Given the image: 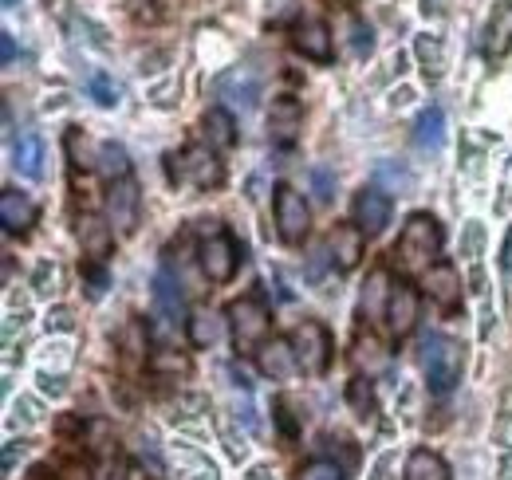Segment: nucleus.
<instances>
[{"mask_svg":"<svg viewBox=\"0 0 512 480\" xmlns=\"http://www.w3.org/2000/svg\"><path fill=\"white\" fill-rule=\"evenodd\" d=\"M422 370H426V382L434 394H449L461 382L465 347L457 339H446V335H426L422 339Z\"/></svg>","mask_w":512,"mask_h":480,"instance_id":"nucleus-1","label":"nucleus"},{"mask_svg":"<svg viewBox=\"0 0 512 480\" xmlns=\"http://www.w3.org/2000/svg\"><path fill=\"white\" fill-rule=\"evenodd\" d=\"M426 296L438 303L442 311H457V303H461V276H457L453 264L438 260V264L426 268Z\"/></svg>","mask_w":512,"mask_h":480,"instance_id":"nucleus-10","label":"nucleus"},{"mask_svg":"<svg viewBox=\"0 0 512 480\" xmlns=\"http://www.w3.org/2000/svg\"><path fill=\"white\" fill-rule=\"evenodd\" d=\"M138 209H142V193H138V181L119 178L111 181L107 189V221L119 237H130L138 229Z\"/></svg>","mask_w":512,"mask_h":480,"instance_id":"nucleus-7","label":"nucleus"},{"mask_svg":"<svg viewBox=\"0 0 512 480\" xmlns=\"http://www.w3.org/2000/svg\"><path fill=\"white\" fill-rule=\"evenodd\" d=\"M355 359L363 362L367 370H383L386 366V355H383V347L375 343V339H359V351H355Z\"/></svg>","mask_w":512,"mask_h":480,"instance_id":"nucleus-31","label":"nucleus"},{"mask_svg":"<svg viewBox=\"0 0 512 480\" xmlns=\"http://www.w3.org/2000/svg\"><path fill=\"white\" fill-rule=\"evenodd\" d=\"M44 327H48V331H71V311H67V307H56V311H48Z\"/></svg>","mask_w":512,"mask_h":480,"instance_id":"nucleus-37","label":"nucleus"},{"mask_svg":"<svg viewBox=\"0 0 512 480\" xmlns=\"http://www.w3.org/2000/svg\"><path fill=\"white\" fill-rule=\"evenodd\" d=\"M0 44H4V63H12V60H16V40H12L8 32L0 36Z\"/></svg>","mask_w":512,"mask_h":480,"instance_id":"nucleus-41","label":"nucleus"},{"mask_svg":"<svg viewBox=\"0 0 512 480\" xmlns=\"http://www.w3.org/2000/svg\"><path fill=\"white\" fill-rule=\"evenodd\" d=\"M351 36H355V56H359V60H367V56L375 52V40H371V28H367L363 20H355V24H351Z\"/></svg>","mask_w":512,"mask_h":480,"instance_id":"nucleus-33","label":"nucleus"},{"mask_svg":"<svg viewBox=\"0 0 512 480\" xmlns=\"http://www.w3.org/2000/svg\"><path fill=\"white\" fill-rule=\"evenodd\" d=\"M347 402H351V410H355L359 418H371V414H375V390H371V382H367V378H355V382L347 386Z\"/></svg>","mask_w":512,"mask_h":480,"instance_id":"nucleus-29","label":"nucleus"},{"mask_svg":"<svg viewBox=\"0 0 512 480\" xmlns=\"http://www.w3.org/2000/svg\"><path fill=\"white\" fill-rule=\"evenodd\" d=\"M95 170H99V174H103L107 181L130 178L127 150H123L119 142H99V150H95Z\"/></svg>","mask_w":512,"mask_h":480,"instance_id":"nucleus-23","label":"nucleus"},{"mask_svg":"<svg viewBox=\"0 0 512 480\" xmlns=\"http://www.w3.org/2000/svg\"><path fill=\"white\" fill-rule=\"evenodd\" d=\"M87 284H91V296L99 300L107 292V268L103 264H87Z\"/></svg>","mask_w":512,"mask_h":480,"instance_id":"nucleus-36","label":"nucleus"},{"mask_svg":"<svg viewBox=\"0 0 512 480\" xmlns=\"http://www.w3.org/2000/svg\"><path fill=\"white\" fill-rule=\"evenodd\" d=\"M170 178L178 185H193V189H217L225 181V166L217 162L213 146H186L182 154H170Z\"/></svg>","mask_w":512,"mask_h":480,"instance_id":"nucleus-3","label":"nucleus"},{"mask_svg":"<svg viewBox=\"0 0 512 480\" xmlns=\"http://www.w3.org/2000/svg\"><path fill=\"white\" fill-rule=\"evenodd\" d=\"M99 449V469H95V480H127L130 465L119 449H107V445H95Z\"/></svg>","mask_w":512,"mask_h":480,"instance_id":"nucleus-27","label":"nucleus"},{"mask_svg":"<svg viewBox=\"0 0 512 480\" xmlns=\"http://www.w3.org/2000/svg\"><path fill=\"white\" fill-rule=\"evenodd\" d=\"M375 181H379V185H390L394 193H410V189H414V174L402 170V166H394V162H379V166H375Z\"/></svg>","mask_w":512,"mask_h":480,"instance_id":"nucleus-28","label":"nucleus"},{"mask_svg":"<svg viewBox=\"0 0 512 480\" xmlns=\"http://www.w3.org/2000/svg\"><path fill=\"white\" fill-rule=\"evenodd\" d=\"M414 142H418V150H442V142H446V115H442V107H430V111L418 115Z\"/></svg>","mask_w":512,"mask_h":480,"instance_id":"nucleus-22","label":"nucleus"},{"mask_svg":"<svg viewBox=\"0 0 512 480\" xmlns=\"http://www.w3.org/2000/svg\"><path fill=\"white\" fill-rule=\"evenodd\" d=\"M312 185H316V197H320L323 205L335 197V178L327 170H312Z\"/></svg>","mask_w":512,"mask_h":480,"instance_id":"nucleus-35","label":"nucleus"},{"mask_svg":"<svg viewBox=\"0 0 512 480\" xmlns=\"http://www.w3.org/2000/svg\"><path fill=\"white\" fill-rule=\"evenodd\" d=\"M256 362H260V374H264V378H272V382H284V378H292V374L300 370L296 347H292V343H284V339L264 343V347L256 351Z\"/></svg>","mask_w":512,"mask_h":480,"instance_id":"nucleus-12","label":"nucleus"},{"mask_svg":"<svg viewBox=\"0 0 512 480\" xmlns=\"http://www.w3.org/2000/svg\"><path fill=\"white\" fill-rule=\"evenodd\" d=\"M394 252L402 256L406 268H430V260L442 252V225L430 213H414L394 244Z\"/></svg>","mask_w":512,"mask_h":480,"instance_id":"nucleus-2","label":"nucleus"},{"mask_svg":"<svg viewBox=\"0 0 512 480\" xmlns=\"http://www.w3.org/2000/svg\"><path fill=\"white\" fill-rule=\"evenodd\" d=\"M217 95L229 99L241 111H253L256 99H260V75H256L253 67H233V71H225L217 79Z\"/></svg>","mask_w":512,"mask_h":480,"instance_id":"nucleus-9","label":"nucleus"},{"mask_svg":"<svg viewBox=\"0 0 512 480\" xmlns=\"http://www.w3.org/2000/svg\"><path fill=\"white\" fill-rule=\"evenodd\" d=\"M0 221L8 233H28L36 225V201L20 189H4L0 193Z\"/></svg>","mask_w":512,"mask_h":480,"instance_id":"nucleus-16","label":"nucleus"},{"mask_svg":"<svg viewBox=\"0 0 512 480\" xmlns=\"http://www.w3.org/2000/svg\"><path fill=\"white\" fill-rule=\"evenodd\" d=\"M292 44H296V52H304L308 60H316V63L331 60V28H327L323 20H304V24H296Z\"/></svg>","mask_w":512,"mask_h":480,"instance_id":"nucleus-18","label":"nucleus"},{"mask_svg":"<svg viewBox=\"0 0 512 480\" xmlns=\"http://www.w3.org/2000/svg\"><path fill=\"white\" fill-rule=\"evenodd\" d=\"M355 225L363 229V233H383L386 225H390V197H386L383 189H363L359 197H355Z\"/></svg>","mask_w":512,"mask_h":480,"instance_id":"nucleus-14","label":"nucleus"},{"mask_svg":"<svg viewBox=\"0 0 512 480\" xmlns=\"http://www.w3.org/2000/svg\"><path fill=\"white\" fill-rule=\"evenodd\" d=\"M276 229H280V237L288 240V244H300V240L308 237V225H312V209H308V201H304V193H296L292 185H280L276 189Z\"/></svg>","mask_w":512,"mask_h":480,"instance_id":"nucleus-6","label":"nucleus"},{"mask_svg":"<svg viewBox=\"0 0 512 480\" xmlns=\"http://www.w3.org/2000/svg\"><path fill=\"white\" fill-rule=\"evenodd\" d=\"M292 347H296V359H300L304 374H316L320 378L323 370L331 366V335H327V327L316 323V319H304L292 331Z\"/></svg>","mask_w":512,"mask_h":480,"instance_id":"nucleus-5","label":"nucleus"},{"mask_svg":"<svg viewBox=\"0 0 512 480\" xmlns=\"http://www.w3.org/2000/svg\"><path fill=\"white\" fill-rule=\"evenodd\" d=\"M406 480H449V469L438 453L418 449V453H410V461H406Z\"/></svg>","mask_w":512,"mask_h":480,"instance_id":"nucleus-24","label":"nucleus"},{"mask_svg":"<svg viewBox=\"0 0 512 480\" xmlns=\"http://www.w3.org/2000/svg\"><path fill=\"white\" fill-rule=\"evenodd\" d=\"M186 323H190V343H193V347H213V343L221 339V319H217L209 307L193 311Z\"/></svg>","mask_w":512,"mask_h":480,"instance_id":"nucleus-26","label":"nucleus"},{"mask_svg":"<svg viewBox=\"0 0 512 480\" xmlns=\"http://www.w3.org/2000/svg\"><path fill=\"white\" fill-rule=\"evenodd\" d=\"M40 386H44V390H48V394H64V378H52V374H48V370H44V374H40Z\"/></svg>","mask_w":512,"mask_h":480,"instance_id":"nucleus-39","label":"nucleus"},{"mask_svg":"<svg viewBox=\"0 0 512 480\" xmlns=\"http://www.w3.org/2000/svg\"><path fill=\"white\" fill-rule=\"evenodd\" d=\"M229 327H233V343L241 355H253L268 343V307L260 296H241L229 307Z\"/></svg>","mask_w":512,"mask_h":480,"instance_id":"nucleus-4","label":"nucleus"},{"mask_svg":"<svg viewBox=\"0 0 512 480\" xmlns=\"http://www.w3.org/2000/svg\"><path fill=\"white\" fill-rule=\"evenodd\" d=\"M154 311L166 327H178L186 319V300H182V284L170 276V272H158L154 276Z\"/></svg>","mask_w":512,"mask_h":480,"instance_id":"nucleus-13","label":"nucleus"},{"mask_svg":"<svg viewBox=\"0 0 512 480\" xmlns=\"http://www.w3.org/2000/svg\"><path fill=\"white\" fill-rule=\"evenodd\" d=\"M87 91H91V99H95L99 107H119V87H115V79H111V75L95 71V75H91V83H87Z\"/></svg>","mask_w":512,"mask_h":480,"instance_id":"nucleus-30","label":"nucleus"},{"mask_svg":"<svg viewBox=\"0 0 512 480\" xmlns=\"http://www.w3.org/2000/svg\"><path fill=\"white\" fill-rule=\"evenodd\" d=\"M237 240L229 237V233H221V229H213V233H205L201 240V272L213 280V284H229L233 280V272H237Z\"/></svg>","mask_w":512,"mask_h":480,"instance_id":"nucleus-8","label":"nucleus"},{"mask_svg":"<svg viewBox=\"0 0 512 480\" xmlns=\"http://www.w3.org/2000/svg\"><path fill=\"white\" fill-rule=\"evenodd\" d=\"M300 480H343V469H339L335 461H312V465L300 473Z\"/></svg>","mask_w":512,"mask_h":480,"instance_id":"nucleus-32","label":"nucleus"},{"mask_svg":"<svg viewBox=\"0 0 512 480\" xmlns=\"http://www.w3.org/2000/svg\"><path fill=\"white\" fill-rule=\"evenodd\" d=\"M79 240H83V252H87V256L103 260V256L111 252V244H115V229H111V221L83 217V221H79Z\"/></svg>","mask_w":512,"mask_h":480,"instance_id":"nucleus-21","label":"nucleus"},{"mask_svg":"<svg viewBox=\"0 0 512 480\" xmlns=\"http://www.w3.org/2000/svg\"><path fill=\"white\" fill-rule=\"evenodd\" d=\"M386 323L394 335H410L418 323V292L410 284H394L390 288V303H386Z\"/></svg>","mask_w":512,"mask_h":480,"instance_id":"nucleus-15","label":"nucleus"},{"mask_svg":"<svg viewBox=\"0 0 512 480\" xmlns=\"http://www.w3.org/2000/svg\"><path fill=\"white\" fill-rule=\"evenodd\" d=\"M138 461H142V465H150V473H154V477H162V473H166V465H162V457H158L154 441H142V445H138Z\"/></svg>","mask_w":512,"mask_h":480,"instance_id":"nucleus-34","label":"nucleus"},{"mask_svg":"<svg viewBox=\"0 0 512 480\" xmlns=\"http://www.w3.org/2000/svg\"><path fill=\"white\" fill-rule=\"evenodd\" d=\"M12 166L24 174V178L40 181L44 178V142L40 134H20L12 142Z\"/></svg>","mask_w":512,"mask_h":480,"instance_id":"nucleus-19","label":"nucleus"},{"mask_svg":"<svg viewBox=\"0 0 512 480\" xmlns=\"http://www.w3.org/2000/svg\"><path fill=\"white\" fill-rule=\"evenodd\" d=\"M60 480H95V473L83 469V465H67L64 473H60Z\"/></svg>","mask_w":512,"mask_h":480,"instance_id":"nucleus-38","label":"nucleus"},{"mask_svg":"<svg viewBox=\"0 0 512 480\" xmlns=\"http://www.w3.org/2000/svg\"><path fill=\"white\" fill-rule=\"evenodd\" d=\"M501 268L512 272V229H509V237H505V248H501Z\"/></svg>","mask_w":512,"mask_h":480,"instance_id":"nucleus-40","label":"nucleus"},{"mask_svg":"<svg viewBox=\"0 0 512 480\" xmlns=\"http://www.w3.org/2000/svg\"><path fill=\"white\" fill-rule=\"evenodd\" d=\"M300 122H304V111L292 95H280L272 99V111H268V134L276 146H292L296 134H300Z\"/></svg>","mask_w":512,"mask_h":480,"instance_id":"nucleus-11","label":"nucleus"},{"mask_svg":"<svg viewBox=\"0 0 512 480\" xmlns=\"http://www.w3.org/2000/svg\"><path fill=\"white\" fill-rule=\"evenodd\" d=\"M201 130H205V142L213 150H229L237 142V122H233V115L225 107H209L205 119H201Z\"/></svg>","mask_w":512,"mask_h":480,"instance_id":"nucleus-20","label":"nucleus"},{"mask_svg":"<svg viewBox=\"0 0 512 480\" xmlns=\"http://www.w3.org/2000/svg\"><path fill=\"white\" fill-rule=\"evenodd\" d=\"M327 244H331L335 268H339V272H351V268L359 264V256H363V229H359V225H335Z\"/></svg>","mask_w":512,"mask_h":480,"instance_id":"nucleus-17","label":"nucleus"},{"mask_svg":"<svg viewBox=\"0 0 512 480\" xmlns=\"http://www.w3.org/2000/svg\"><path fill=\"white\" fill-rule=\"evenodd\" d=\"M386 303H390V276L375 268L363 284V315H386Z\"/></svg>","mask_w":512,"mask_h":480,"instance_id":"nucleus-25","label":"nucleus"}]
</instances>
